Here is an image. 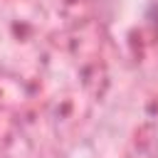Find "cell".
Instances as JSON below:
<instances>
[{
	"instance_id": "6da1fadb",
	"label": "cell",
	"mask_w": 158,
	"mask_h": 158,
	"mask_svg": "<svg viewBox=\"0 0 158 158\" xmlns=\"http://www.w3.org/2000/svg\"><path fill=\"white\" fill-rule=\"evenodd\" d=\"M151 22L158 27V5H153V7H151Z\"/></svg>"
}]
</instances>
